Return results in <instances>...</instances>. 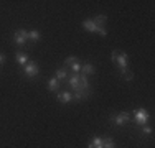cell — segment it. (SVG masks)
<instances>
[{"label": "cell", "mask_w": 155, "mask_h": 148, "mask_svg": "<svg viewBox=\"0 0 155 148\" xmlns=\"http://www.w3.org/2000/svg\"><path fill=\"white\" fill-rule=\"evenodd\" d=\"M130 114L129 112H120V114H117V115H112L110 117V120L114 122V125H117V127H124L127 122H130Z\"/></svg>", "instance_id": "cell-1"}, {"label": "cell", "mask_w": 155, "mask_h": 148, "mask_svg": "<svg viewBox=\"0 0 155 148\" xmlns=\"http://www.w3.org/2000/svg\"><path fill=\"white\" fill-rule=\"evenodd\" d=\"M96 72V68L93 64H91V63H86V64H83V68H81V72L79 74H84V76H89V74H94Z\"/></svg>", "instance_id": "cell-8"}, {"label": "cell", "mask_w": 155, "mask_h": 148, "mask_svg": "<svg viewBox=\"0 0 155 148\" xmlns=\"http://www.w3.org/2000/svg\"><path fill=\"white\" fill-rule=\"evenodd\" d=\"M56 79L58 81H66L68 79V72H66V69H63V68L56 69Z\"/></svg>", "instance_id": "cell-15"}, {"label": "cell", "mask_w": 155, "mask_h": 148, "mask_svg": "<svg viewBox=\"0 0 155 148\" xmlns=\"http://www.w3.org/2000/svg\"><path fill=\"white\" fill-rule=\"evenodd\" d=\"M3 61H5V54L0 53V64H3Z\"/></svg>", "instance_id": "cell-24"}, {"label": "cell", "mask_w": 155, "mask_h": 148, "mask_svg": "<svg viewBox=\"0 0 155 148\" xmlns=\"http://www.w3.org/2000/svg\"><path fill=\"white\" fill-rule=\"evenodd\" d=\"M116 64L120 68V72L127 71V54H125V53H119V54H117Z\"/></svg>", "instance_id": "cell-6"}, {"label": "cell", "mask_w": 155, "mask_h": 148, "mask_svg": "<svg viewBox=\"0 0 155 148\" xmlns=\"http://www.w3.org/2000/svg\"><path fill=\"white\" fill-rule=\"evenodd\" d=\"M96 33H99L101 36H107V30H106V27H97V31Z\"/></svg>", "instance_id": "cell-22"}, {"label": "cell", "mask_w": 155, "mask_h": 148, "mask_svg": "<svg viewBox=\"0 0 155 148\" xmlns=\"http://www.w3.org/2000/svg\"><path fill=\"white\" fill-rule=\"evenodd\" d=\"M122 77L125 81H134V72H130V71H124L122 72Z\"/></svg>", "instance_id": "cell-20"}, {"label": "cell", "mask_w": 155, "mask_h": 148, "mask_svg": "<svg viewBox=\"0 0 155 148\" xmlns=\"http://www.w3.org/2000/svg\"><path fill=\"white\" fill-rule=\"evenodd\" d=\"M58 101L63 102V104H68V102H71V101H73V94H71L69 91L60 92V94H58Z\"/></svg>", "instance_id": "cell-7"}, {"label": "cell", "mask_w": 155, "mask_h": 148, "mask_svg": "<svg viewBox=\"0 0 155 148\" xmlns=\"http://www.w3.org/2000/svg\"><path fill=\"white\" fill-rule=\"evenodd\" d=\"M28 40V31L27 30H17L15 33H13V41H15L18 46H23L25 43H27Z\"/></svg>", "instance_id": "cell-3"}, {"label": "cell", "mask_w": 155, "mask_h": 148, "mask_svg": "<svg viewBox=\"0 0 155 148\" xmlns=\"http://www.w3.org/2000/svg\"><path fill=\"white\" fill-rule=\"evenodd\" d=\"M83 28L87 30V31H97V27H96V23L93 20H84L83 21Z\"/></svg>", "instance_id": "cell-11"}, {"label": "cell", "mask_w": 155, "mask_h": 148, "mask_svg": "<svg viewBox=\"0 0 155 148\" xmlns=\"http://www.w3.org/2000/svg\"><path fill=\"white\" fill-rule=\"evenodd\" d=\"M81 68H83V64H81L79 61H76L74 64L71 66V71H73V74H79V72H81Z\"/></svg>", "instance_id": "cell-18"}, {"label": "cell", "mask_w": 155, "mask_h": 148, "mask_svg": "<svg viewBox=\"0 0 155 148\" xmlns=\"http://www.w3.org/2000/svg\"><path fill=\"white\" fill-rule=\"evenodd\" d=\"M142 133L143 135H152L153 130H152V127H149V125H142Z\"/></svg>", "instance_id": "cell-21"}, {"label": "cell", "mask_w": 155, "mask_h": 148, "mask_svg": "<svg viewBox=\"0 0 155 148\" xmlns=\"http://www.w3.org/2000/svg\"><path fill=\"white\" fill-rule=\"evenodd\" d=\"M76 61H78V58H76V56H69V58H66V59H64V64H66V66H69V68H71V66L74 64Z\"/></svg>", "instance_id": "cell-19"}, {"label": "cell", "mask_w": 155, "mask_h": 148, "mask_svg": "<svg viewBox=\"0 0 155 148\" xmlns=\"http://www.w3.org/2000/svg\"><path fill=\"white\" fill-rule=\"evenodd\" d=\"M68 86L73 91H83L81 89V82H79V74H73L71 77H68Z\"/></svg>", "instance_id": "cell-5"}, {"label": "cell", "mask_w": 155, "mask_h": 148, "mask_svg": "<svg viewBox=\"0 0 155 148\" xmlns=\"http://www.w3.org/2000/svg\"><path fill=\"white\" fill-rule=\"evenodd\" d=\"M40 38H41L40 31H36V30H30V31H28V40H31V41H38Z\"/></svg>", "instance_id": "cell-16"}, {"label": "cell", "mask_w": 155, "mask_h": 148, "mask_svg": "<svg viewBox=\"0 0 155 148\" xmlns=\"http://www.w3.org/2000/svg\"><path fill=\"white\" fill-rule=\"evenodd\" d=\"M102 148H116V143H114L112 138H104L102 140Z\"/></svg>", "instance_id": "cell-17"}, {"label": "cell", "mask_w": 155, "mask_h": 148, "mask_svg": "<svg viewBox=\"0 0 155 148\" xmlns=\"http://www.w3.org/2000/svg\"><path fill=\"white\" fill-rule=\"evenodd\" d=\"M87 95H89V91H74L73 99H76V101H84V99H87Z\"/></svg>", "instance_id": "cell-10"}, {"label": "cell", "mask_w": 155, "mask_h": 148, "mask_svg": "<svg viewBox=\"0 0 155 148\" xmlns=\"http://www.w3.org/2000/svg\"><path fill=\"white\" fill-rule=\"evenodd\" d=\"M117 54H119V51H117V50H114L112 53H110V59H112V63H114V64H116V59H117Z\"/></svg>", "instance_id": "cell-23"}, {"label": "cell", "mask_w": 155, "mask_h": 148, "mask_svg": "<svg viewBox=\"0 0 155 148\" xmlns=\"http://www.w3.org/2000/svg\"><path fill=\"white\" fill-rule=\"evenodd\" d=\"M87 148H102V138H99V137L93 138L89 142V145H87Z\"/></svg>", "instance_id": "cell-13"}, {"label": "cell", "mask_w": 155, "mask_h": 148, "mask_svg": "<svg viewBox=\"0 0 155 148\" xmlns=\"http://www.w3.org/2000/svg\"><path fill=\"white\" fill-rule=\"evenodd\" d=\"M38 72H40V68L35 61H28L23 66V74L27 77H35V76H38Z\"/></svg>", "instance_id": "cell-2"}, {"label": "cell", "mask_w": 155, "mask_h": 148, "mask_svg": "<svg viewBox=\"0 0 155 148\" xmlns=\"http://www.w3.org/2000/svg\"><path fill=\"white\" fill-rule=\"evenodd\" d=\"M134 120L137 125H147V122H149V112H147L145 109H139L137 112H135Z\"/></svg>", "instance_id": "cell-4"}, {"label": "cell", "mask_w": 155, "mask_h": 148, "mask_svg": "<svg viewBox=\"0 0 155 148\" xmlns=\"http://www.w3.org/2000/svg\"><path fill=\"white\" fill-rule=\"evenodd\" d=\"M48 89H50L51 92H56L58 89H60V81H58L56 77L50 79V81H48Z\"/></svg>", "instance_id": "cell-12"}, {"label": "cell", "mask_w": 155, "mask_h": 148, "mask_svg": "<svg viewBox=\"0 0 155 148\" xmlns=\"http://www.w3.org/2000/svg\"><path fill=\"white\" fill-rule=\"evenodd\" d=\"M15 58H17V63H18V64H21V66H25L28 63V54L23 53V51H17Z\"/></svg>", "instance_id": "cell-9"}, {"label": "cell", "mask_w": 155, "mask_h": 148, "mask_svg": "<svg viewBox=\"0 0 155 148\" xmlns=\"http://www.w3.org/2000/svg\"><path fill=\"white\" fill-rule=\"evenodd\" d=\"M93 21L96 23V27H104V23L107 21V17H106V15H97Z\"/></svg>", "instance_id": "cell-14"}]
</instances>
